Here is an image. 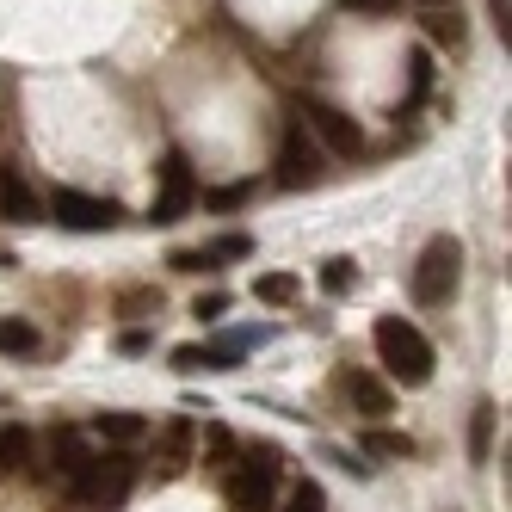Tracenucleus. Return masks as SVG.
<instances>
[{
    "label": "nucleus",
    "mask_w": 512,
    "mask_h": 512,
    "mask_svg": "<svg viewBox=\"0 0 512 512\" xmlns=\"http://www.w3.org/2000/svg\"><path fill=\"white\" fill-rule=\"evenodd\" d=\"M284 512H327V494L315 482H297V488L284 494Z\"/></svg>",
    "instance_id": "25"
},
{
    "label": "nucleus",
    "mask_w": 512,
    "mask_h": 512,
    "mask_svg": "<svg viewBox=\"0 0 512 512\" xmlns=\"http://www.w3.org/2000/svg\"><path fill=\"white\" fill-rule=\"evenodd\" d=\"M358 284V272H352V260H327L321 266V290H327V297H346V290Z\"/></svg>",
    "instance_id": "24"
},
{
    "label": "nucleus",
    "mask_w": 512,
    "mask_h": 512,
    "mask_svg": "<svg viewBox=\"0 0 512 512\" xmlns=\"http://www.w3.org/2000/svg\"><path fill=\"white\" fill-rule=\"evenodd\" d=\"M506 13H512V0H488V19H494V31H500V50L512 44V19H506Z\"/></svg>",
    "instance_id": "30"
},
{
    "label": "nucleus",
    "mask_w": 512,
    "mask_h": 512,
    "mask_svg": "<svg viewBox=\"0 0 512 512\" xmlns=\"http://www.w3.org/2000/svg\"><path fill=\"white\" fill-rule=\"evenodd\" d=\"M192 445H198V426L186 420V414H173L167 426H161V438H155V463L167 469V475H179L192 463Z\"/></svg>",
    "instance_id": "9"
},
{
    "label": "nucleus",
    "mask_w": 512,
    "mask_h": 512,
    "mask_svg": "<svg viewBox=\"0 0 512 512\" xmlns=\"http://www.w3.org/2000/svg\"><path fill=\"white\" fill-rule=\"evenodd\" d=\"M149 346H155V334H149V327H124V334H118V352H130V358H142Z\"/></svg>",
    "instance_id": "28"
},
{
    "label": "nucleus",
    "mask_w": 512,
    "mask_h": 512,
    "mask_svg": "<svg viewBox=\"0 0 512 512\" xmlns=\"http://www.w3.org/2000/svg\"><path fill=\"white\" fill-rule=\"evenodd\" d=\"M204 445H210V469H229V457L241 451V445H235V438H229L223 426H210V432H204Z\"/></svg>",
    "instance_id": "26"
},
{
    "label": "nucleus",
    "mask_w": 512,
    "mask_h": 512,
    "mask_svg": "<svg viewBox=\"0 0 512 512\" xmlns=\"http://www.w3.org/2000/svg\"><path fill=\"white\" fill-rule=\"evenodd\" d=\"M173 371H210V352L204 346H173Z\"/></svg>",
    "instance_id": "27"
},
{
    "label": "nucleus",
    "mask_w": 512,
    "mask_h": 512,
    "mask_svg": "<svg viewBox=\"0 0 512 512\" xmlns=\"http://www.w3.org/2000/svg\"><path fill=\"white\" fill-rule=\"evenodd\" d=\"M0 216L7 223H38V192L25 186L19 167H0Z\"/></svg>",
    "instance_id": "10"
},
{
    "label": "nucleus",
    "mask_w": 512,
    "mask_h": 512,
    "mask_svg": "<svg viewBox=\"0 0 512 512\" xmlns=\"http://www.w3.org/2000/svg\"><path fill=\"white\" fill-rule=\"evenodd\" d=\"M38 346H44V334H38L25 315H7V321H0V352H7V358H31Z\"/></svg>",
    "instance_id": "15"
},
{
    "label": "nucleus",
    "mask_w": 512,
    "mask_h": 512,
    "mask_svg": "<svg viewBox=\"0 0 512 512\" xmlns=\"http://www.w3.org/2000/svg\"><path fill=\"white\" fill-rule=\"evenodd\" d=\"M50 210H56V223H62V229H87V235H93V229H112L118 216H124L112 198H87V192H75V186H56Z\"/></svg>",
    "instance_id": "8"
},
{
    "label": "nucleus",
    "mask_w": 512,
    "mask_h": 512,
    "mask_svg": "<svg viewBox=\"0 0 512 512\" xmlns=\"http://www.w3.org/2000/svg\"><path fill=\"white\" fill-rule=\"evenodd\" d=\"M297 278H290V272H266V278H253V297H260V303H272V309H284V303H297Z\"/></svg>",
    "instance_id": "17"
},
{
    "label": "nucleus",
    "mask_w": 512,
    "mask_h": 512,
    "mask_svg": "<svg viewBox=\"0 0 512 512\" xmlns=\"http://www.w3.org/2000/svg\"><path fill=\"white\" fill-rule=\"evenodd\" d=\"M167 266H173V272H210V266H204V253H173Z\"/></svg>",
    "instance_id": "32"
},
{
    "label": "nucleus",
    "mask_w": 512,
    "mask_h": 512,
    "mask_svg": "<svg viewBox=\"0 0 512 512\" xmlns=\"http://www.w3.org/2000/svg\"><path fill=\"white\" fill-rule=\"evenodd\" d=\"M346 395L358 401V414H371V420H383V414L395 408L389 383H383V377H371V371H346Z\"/></svg>",
    "instance_id": "13"
},
{
    "label": "nucleus",
    "mask_w": 512,
    "mask_h": 512,
    "mask_svg": "<svg viewBox=\"0 0 512 512\" xmlns=\"http://www.w3.org/2000/svg\"><path fill=\"white\" fill-rule=\"evenodd\" d=\"M192 198H198V179H192V161L186 155H167L161 161V186H155V204H149V223H179V216H186L192 210Z\"/></svg>",
    "instance_id": "7"
},
{
    "label": "nucleus",
    "mask_w": 512,
    "mask_h": 512,
    "mask_svg": "<svg viewBox=\"0 0 512 512\" xmlns=\"http://www.w3.org/2000/svg\"><path fill=\"white\" fill-rule=\"evenodd\" d=\"M136 457L118 445V451H105V457H87V469L68 482V494H75L81 506H93V512H112V506H124L130 500V488H136Z\"/></svg>",
    "instance_id": "2"
},
{
    "label": "nucleus",
    "mask_w": 512,
    "mask_h": 512,
    "mask_svg": "<svg viewBox=\"0 0 512 512\" xmlns=\"http://www.w3.org/2000/svg\"><path fill=\"white\" fill-rule=\"evenodd\" d=\"M253 198V179H229V186H210L204 192V210H241Z\"/></svg>",
    "instance_id": "22"
},
{
    "label": "nucleus",
    "mask_w": 512,
    "mask_h": 512,
    "mask_svg": "<svg viewBox=\"0 0 512 512\" xmlns=\"http://www.w3.org/2000/svg\"><path fill=\"white\" fill-rule=\"evenodd\" d=\"M25 457H31V432L25 426H7V432H0V475L25 469Z\"/></svg>",
    "instance_id": "18"
},
{
    "label": "nucleus",
    "mask_w": 512,
    "mask_h": 512,
    "mask_svg": "<svg viewBox=\"0 0 512 512\" xmlns=\"http://www.w3.org/2000/svg\"><path fill=\"white\" fill-rule=\"evenodd\" d=\"M420 7H457V0H420Z\"/></svg>",
    "instance_id": "33"
},
{
    "label": "nucleus",
    "mask_w": 512,
    "mask_h": 512,
    "mask_svg": "<svg viewBox=\"0 0 512 512\" xmlns=\"http://www.w3.org/2000/svg\"><path fill=\"white\" fill-rule=\"evenodd\" d=\"M198 253H204V266H229V260H247L253 241H247V235H216V241L198 247Z\"/></svg>",
    "instance_id": "20"
},
{
    "label": "nucleus",
    "mask_w": 512,
    "mask_h": 512,
    "mask_svg": "<svg viewBox=\"0 0 512 512\" xmlns=\"http://www.w3.org/2000/svg\"><path fill=\"white\" fill-rule=\"evenodd\" d=\"M340 7H346V13H364V19H389L401 0H340Z\"/></svg>",
    "instance_id": "29"
},
{
    "label": "nucleus",
    "mask_w": 512,
    "mask_h": 512,
    "mask_svg": "<svg viewBox=\"0 0 512 512\" xmlns=\"http://www.w3.org/2000/svg\"><path fill=\"white\" fill-rule=\"evenodd\" d=\"M426 93H432V50L420 44V50H408V99H401V118H408Z\"/></svg>",
    "instance_id": "16"
},
{
    "label": "nucleus",
    "mask_w": 512,
    "mask_h": 512,
    "mask_svg": "<svg viewBox=\"0 0 512 512\" xmlns=\"http://www.w3.org/2000/svg\"><path fill=\"white\" fill-rule=\"evenodd\" d=\"M93 432L105 438V445H136V438H149V420H142V414H99L93 420Z\"/></svg>",
    "instance_id": "14"
},
{
    "label": "nucleus",
    "mask_w": 512,
    "mask_h": 512,
    "mask_svg": "<svg viewBox=\"0 0 512 512\" xmlns=\"http://www.w3.org/2000/svg\"><path fill=\"white\" fill-rule=\"evenodd\" d=\"M272 340V327H235V334H223L216 346H204L210 352V371H235V364L253 352V346H266Z\"/></svg>",
    "instance_id": "11"
},
{
    "label": "nucleus",
    "mask_w": 512,
    "mask_h": 512,
    "mask_svg": "<svg viewBox=\"0 0 512 512\" xmlns=\"http://www.w3.org/2000/svg\"><path fill=\"white\" fill-rule=\"evenodd\" d=\"M371 346H377L383 371H389L401 389H420V383H432V340L420 334L414 321H401V315H383V321L371 327Z\"/></svg>",
    "instance_id": "1"
},
{
    "label": "nucleus",
    "mask_w": 512,
    "mask_h": 512,
    "mask_svg": "<svg viewBox=\"0 0 512 512\" xmlns=\"http://www.w3.org/2000/svg\"><path fill=\"white\" fill-rule=\"evenodd\" d=\"M321 173H327V155L315 149V136H309L303 124H290V130L278 136V186L309 192V186H321Z\"/></svg>",
    "instance_id": "6"
},
{
    "label": "nucleus",
    "mask_w": 512,
    "mask_h": 512,
    "mask_svg": "<svg viewBox=\"0 0 512 512\" xmlns=\"http://www.w3.org/2000/svg\"><path fill=\"white\" fill-rule=\"evenodd\" d=\"M426 31H432V44H463V19H457V7H432L426 13Z\"/></svg>",
    "instance_id": "21"
},
{
    "label": "nucleus",
    "mask_w": 512,
    "mask_h": 512,
    "mask_svg": "<svg viewBox=\"0 0 512 512\" xmlns=\"http://www.w3.org/2000/svg\"><path fill=\"white\" fill-rule=\"evenodd\" d=\"M223 309H229V297H223V290H210V297H198V303H192V315H198V321H216Z\"/></svg>",
    "instance_id": "31"
},
{
    "label": "nucleus",
    "mask_w": 512,
    "mask_h": 512,
    "mask_svg": "<svg viewBox=\"0 0 512 512\" xmlns=\"http://www.w3.org/2000/svg\"><path fill=\"white\" fill-rule=\"evenodd\" d=\"M364 451H371V457H408V451H414V438H408V432H383V426H377V432H364Z\"/></svg>",
    "instance_id": "23"
},
{
    "label": "nucleus",
    "mask_w": 512,
    "mask_h": 512,
    "mask_svg": "<svg viewBox=\"0 0 512 512\" xmlns=\"http://www.w3.org/2000/svg\"><path fill=\"white\" fill-rule=\"evenodd\" d=\"M457 278H463V241L457 235H432L414 260V303L420 309H445L457 297Z\"/></svg>",
    "instance_id": "3"
},
{
    "label": "nucleus",
    "mask_w": 512,
    "mask_h": 512,
    "mask_svg": "<svg viewBox=\"0 0 512 512\" xmlns=\"http://www.w3.org/2000/svg\"><path fill=\"white\" fill-rule=\"evenodd\" d=\"M297 124L315 136V149H327V155H358L364 149V130L340 112V105H327V99H315V93H297Z\"/></svg>",
    "instance_id": "5"
},
{
    "label": "nucleus",
    "mask_w": 512,
    "mask_h": 512,
    "mask_svg": "<svg viewBox=\"0 0 512 512\" xmlns=\"http://www.w3.org/2000/svg\"><path fill=\"white\" fill-rule=\"evenodd\" d=\"M87 457H93V451H87V438H81L75 426H56V432H50V463H56L62 482H75V475L87 469Z\"/></svg>",
    "instance_id": "12"
},
{
    "label": "nucleus",
    "mask_w": 512,
    "mask_h": 512,
    "mask_svg": "<svg viewBox=\"0 0 512 512\" xmlns=\"http://www.w3.org/2000/svg\"><path fill=\"white\" fill-rule=\"evenodd\" d=\"M284 475L278 445H247L235 475H229V512H272V488Z\"/></svg>",
    "instance_id": "4"
},
{
    "label": "nucleus",
    "mask_w": 512,
    "mask_h": 512,
    "mask_svg": "<svg viewBox=\"0 0 512 512\" xmlns=\"http://www.w3.org/2000/svg\"><path fill=\"white\" fill-rule=\"evenodd\" d=\"M488 451H494V408L482 401V408H475V420H469V457L488 463Z\"/></svg>",
    "instance_id": "19"
}]
</instances>
